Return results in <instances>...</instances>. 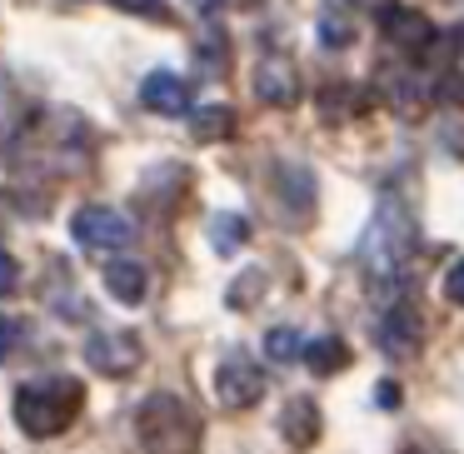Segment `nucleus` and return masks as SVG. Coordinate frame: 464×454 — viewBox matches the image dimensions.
<instances>
[{
    "instance_id": "26",
    "label": "nucleus",
    "mask_w": 464,
    "mask_h": 454,
    "mask_svg": "<svg viewBox=\"0 0 464 454\" xmlns=\"http://www.w3.org/2000/svg\"><path fill=\"white\" fill-rule=\"evenodd\" d=\"M15 280H21V265H15L11 255L0 250V295H11V290H15Z\"/></svg>"
},
{
    "instance_id": "21",
    "label": "nucleus",
    "mask_w": 464,
    "mask_h": 454,
    "mask_svg": "<svg viewBox=\"0 0 464 454\" xmlns=\"http://www.w3.org/2000/svg\"><path fill=\"white\" fill-rule=\"evenodd\" d=\"M260 290H265V275H260V270H245L240 280L230 285V295H225V300H230L235 310H250V304H255V295H260Z\"/></svg>"
},
{
    "instance_id": "28",
    "label": "nucleus",
    "mask_w": 464,
    "mask_h": 454,
    "mask_svg": "<svg viewBox=\"0 0 464 454\" xmlns=\"http://www.w3.org/2000/svg\"><path fill=\"white\" fill-rule=\"evenodd\" d=\"M225 0H190V11H200V15H210V11H220Z\"/></svg>"
},
{
    "instance_id": "14",
    "label": "nucleus",
    "mask_w": 464,
    "mask_h": 454,
    "mask_svg": "<svg viewBox=\"0 0 464 454\" xmlns=\"http://www.w3.org/2000/svg\"><path fill=\"white\" fill-rule=\"evenodd\" d=\"M265 360H275V364L304 360V334L290 330V324H275V330H265Z\"/></svg>"
},
{
    "instance_id": "5",
    "label": "nucleus",
    "mask_w": 464,
    "mask_h": 454,
    "mask_svg": "<svg viewBox=\"0 0 464 454\" xmlns=\"http://www.w3.org/2000/svg\"><path fill=\"white\" fill-rule=\"evenodd\" d=\"M71 230L85 250H121V245L135 240V225L125 220L121 210H111V205H85Z\"/></svg>"
},
{
    "instance_id": "1",
    "label": "nucleus",
    "mask_w": 464,
    "mask_h": 454,
    "mask_svg": "<svg viewBox=\"0 0 464 454\" xmlns=\"http://www.w3.org/2000/svg\"><path fill=\"white\" fill-rule=\"evenodd\" d=\"M135 434L145 454H200V414L180 394H150L135 410Z\"/></svg>"
},
{
    "instance_id": "4",
    "label": "nucleus",
    "mask_w": 464,
    "mask_h": 454,
    "mask_svg": "<svg viewBox=\"0 0 464 454\" xmlns=\"http://www.w3.org/2000/svg\"><path fill=\"white\" fill-rule=\"evenodd\" d=\"M215 394L230 410H250V404L265 400V370L245 354H225L220 370H215Z\"/></svg>"
},
{
    "instance_id": "8",
    "label": "nucleus",
    "mask_w": 464,
    "mask_h": 454,
    "mask_svg": "<svg viewBox=\"0 0 464 454\" xmlns=\"http://www.w3.org/2000/svg\"><path fill=\"white\" fill-rule=\"evenodd\" d=\"M420 340H424V324L414 320V310H390L380 320V330H374V344H380L390 360H414V350H420Z\"/></svg>"
},
{
    "instance_id": "22",
    "label": "nucleus",
    "mask_w": 464,
    "mask_h": 454,
    "mask_svg": "<svg viewBox=\"0 0 464 454\" xmlns=\"http://www.w3.org/2000/svg\"><path fill=\"white\" fill-rule=\"evenodd\" d=\"M444 300L464 310V260H454V265H450V275H444Z\"/></svg>"
},
{
    "instance_id": "25",
    "label": "nucleus",
    "mask_w": 464,
    "mask_h": 454,
    "mask_svg": "<svg viewBox=\"0 0 464 454\" xmlns=\"http://www.w3.org/2000/svg\"><path fill=\"white\" fill-rule=\"evenodd\" d=\"M434 95H440L444 105H464V75H444V81L434 85Z\"/></svg>"
},
{
    "instance_id": "23",
    "label": "nucleus",
    "mask_w": 464,
    "mask_h": 454,
    "mask_svg": "<svg viewBox=\"0 0 464 454\" xmlns=\"http://www.w3.org/2000/svg\"><path fill=\"white\" fill-rule=\"evenodd\" d=\"M15 344H21V324H15L11 314H0V364L15 354Z\"/></svg>"
},
{
    "instance_id": "18",
    "label": "nucleus",
    "mask_w": 464,
    "mask_h": 454,
    "mask_svg": "<svg viewBox=\"0 0 464 454\" xmlns=\"http://www.w3.org/2000/svg\"><path fill=\"white\" fill-rule=\"evenodd\" d=\"M384 95H390V105L400 115H414V111H420V101H414V95H424V91H420V81H414V75H384Z\"/></svg>"
},
{
    "instance_id": "13",
    "label": "nucleus",
    "mask_w": 464,
    "mask_h": 454,
    "mask_svg": "<svg viewBox=\"0 0 464 454\" xmlns=\"http://www.w3.org/2000/svg\"><path fill=\"white\" fill-rule=\"evenodd\" d=\"M280 185H285V200H290L295 215L314 210V175L304 165H280Z\"/></svg>"
},
{
    "instance_id": "24",
    "label": "nucleus",
    "mask_w": 464,
    "mask_h": 454,
    "mask_svg": "<svg viewBox=\"0 0 464 454\" xmlns=\"http://www.w3.org/2000/svg\"><path fill=\"white\" fill-rule=\"evenodd\" d=\"M111 5H121V11H130V15H150V21H165V0H111Z\"/></svg>"
},
{
    "instance_id": "19",
    "label": "nucleus",
    "mask_w": 464,
    "mask_h": 454,
    "mask_svg": "<svg viewBox=\"0 0 464 454\" xmlns=\"http://www.w3.org/2000/svg\"><path fill=\"white\" fill-rule=\"evenodd\" d=\"M225 65H230V41H225L220 31H205L200 35V71L205 75H220Z\"/></svg>"
},
{
    "instance_id": "11",
    "label": "nucleus",
    "mask_w": 464,
    "mask_h": 454,
    "mask_svg": "<svg viewBox=\"0 0 464 454\" xmlns=\"http://www.w3.org/2000/svg\"><path fill=\"white\" fill-rule=\"evenodd\" d=\"M140 101L150 105V111H160V115H185L190 111V85H185L180 75H170V71H155V75L140 81Z\"/></svg>"
},
{
    "instance_id": "15",
    "label": "nucleus",
    "mask_w": 464,
    "mask_h": 454,
    "mask_svg": "<svg viewBox=\"0 0 464 454\" xmlns=\"http://www.w3.org/2000/svg\"><path fill=\"white\" fill-rule=\"evenodd\" d=\"M304 360H310L314 374H334L350 364V350H344V340H334V334H324V340H310L304 344Z\"/></svg>"
},
{
    "instance_id": "12",
    "label": "nucleus",
    "mask_w": 464,
    "mask_h": 454,
    "mask_svg": "<svg viewBox=\"0 0 464 454\" xmlns=\"http://www.w3.org/2000/svg\"><path fill=\"white\" fill-rule=\"evenodd\" d=\"M105 290H111L121 304H140L145 290H150V280H145V265H135V260H111V265H105Z\"/></svg>"
},
{
    "instance_id": "3",
    "label": "nucleus",
    "mask_w": 464,
    "mask_h": 454,
    "mask_svg": "<svg viewBox=\"0 0 464 454\" xmlns=\"http://www.w3.org/2000/svg\"><path fill=\"white\" fill-rule=\"evenodd\" d=\"M414 240H420V225L404 210L400 195H384L380 215H374L370 235H364V260L374 265V275H394L404 260L414 255Z\"/></svg>"
},
{
    "instance_id": "17",
    "label": "nucleus",
    "mask_w": 464,
    "mask_h": 454,
    "mask_svg": "<svg viewBox=\"0 0 464 454\" xmlns=\"http://www.w3.org/2000/svg\"><path fill=\"white\" fill-rule=\"evenodd\" d=\"M230 130H235L230 105H205V111H195V135L200 140H230Z\"/></svg>"
},
{
    "instance_id": "20",
    "label": "nucleus",
    "mask_w": 464,
    "mask_h": 454,
    "mask_svg": "<svg viewBox=\"0 0 464 454\" xmlns=\"http://www.w3.org/2000/svg\"><path fill=\"white\" fill-rule=\"evenodd\" d=\"M320 41H324V45H350V41H354L350 15H340V11H320Z\"/></svg>"
},
{
    "instance_id": "2",
    "label": "nucleus",
    "mask_w": 464,
    "mask_h": 454,
    "mask_svg": "<svg viewBox=\"0 0 464 454\" xmlns=\"http://www.w3.org/2000/svg\"><path fill=\"white\" fill-rule=\"evenodd\" d=\"M81 380H35L15 390V424H21L31 440H55L65 424H75L81 414Z\"/></svg>"
},
{
    "instance_id": "7",
    "label": "nucleus",
    "mask_w": 464,
    "mask_h": 454,
    "mask_svg": "<svg viewBox=\"0 0 464 454\" xmlns=\"http://www.w3.org/2000/svg\"><path fill=\"white\" fill-rule=\"evenodd\" d=\"M380 31H384V41H390L394 51H404V55H424V45L434 41V25L424 21L420 11H410V5H384Z\"/></svg>"
},
{
    "instance_id": "9",
    "label": "nucleus",
    "mask_w": 464,
    "mask_h": 454,
    "mask_svg": "<svg viewBox=\"0 0 464 454\" xmlns=\"http://www.w3.org/2000/svg\"><path fill=\"white\" fill-rule=\"evenodd\" d=\"M255 91L270 105H295L300 101V75H295V65L285 55H265L260 71H255Z\"/></svg>"
},
{
    "instance_id": "6",
    "label": "nucleus",
    "mask_w": 464,
    "mask_h": 454,
    "mask_svg": "<svg viewBox=\"0 0 464 454\" xmlns=\"http://www.w3.org/2000/svg\"><path fill=\"white\" fill-rule=\"evenodd\" d=\"M85 360L101 374H111V380H125V374L140 364V340L125 334V330H95L91 340H85Z\"/></svg>"
},
{
    "instance_id": "10",
    "label": "nucleus",
    "mask_w": 464,
    "mask_h": 454,
    "mask_svg": "<svg viewBox=\"0 0 464 454\" xmlns=\"http://www.w3.org/2000/svg\"><path fill=\"white\" fill-rule=\"evenodd\" d=\"M324 420H320V404L310 400V394H295V400H285V414H280V434L295 444V449H310L314 440H320Z\"/></svg>"
},
{
    "instance_id": "27",
    "label": "nucleus",
    "mask_w": 464,
    "mask_h": 454,
    "mask_svg": "<svg viewBox=\"0 0 464 454\" xmlns=\"http://www.w3.org/2000/svg\"><path fill=\"white\" fill-rule=\"evenodd\" d=\"M374 400H380V410H400V384L380 380V384H374Z\"/></svg>"
},
{
    "instance_id": "16",
    "label": "nucleus",
    "mask_w": 464,
    "mask_h": 454,
    "mask_svg": "<svg viewBox=\"0 0 464 454\" xmlns=\"http://www.w3.org/2000/svg\"><path fill=\"white\" fill-rule=\"evenodd\" d=\"M245 235H250V225H245V215H235V210L230 215H215V220H210V245L220 255H235L245 245Z\"/></svg>"
}]
</instances>
